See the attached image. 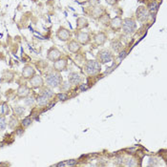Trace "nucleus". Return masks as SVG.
Listing matches in <instances>:
<instances>
[{
    "mask_svg": "<svg viewBox=\"0 0 167 167\" xmlns=\"http://www.w3.org/2000/svg\"><path fill=\"white\" fill-rule=\"evenodd\" d=\"M84 70L88 75L90 76L96 75L101 72V64L96 59H90L86 62L84 66Z\"/></svg>",
    "mask_w": 167,
    "mask_h": 167,
    "instance_id": "f257e3e1",
    "label": "nucleus"
},
{
    "mask_svg": "<svg viewBox=\"0 0 167 167\" xmlns=\"http://www.w3.org/2000/svg\"><path fill=\"white\" fill-rule=\"evenodd\" d=\"M63 82V77L60 73L58 72H53L51 74H49L46 77V84L53 89L58 88Z\"/></svg>",
    "mask_w": 167,
    "mask_h": 167,
    "instance_id": "f03ea898",
    "label": "nucleus"
},
{
    "mask_svg": "<svg viewBox=\"0 0 167 167\" xmlns=\"http://www.w3.org/2000/svg\"><path fill=\"white\" fill-rule=\"evenodd\" d=\"M121 29L124 34L126 35H132L136 30V22L134 18L126 17L122 19V26Z\"/></svg>",
    "mask_w": 167,
    "mask_h": 167,
    "instance_id": "7ed1b4c3",
    "label": "nucleus"
},
{
    "mask_svg": "<svg viewBox=\"0 0 167 167\" xmlns=\"http://www.w3.org/2000/svg\"><path fill=\"white\" fill-rule=\"evenodd\" d=\"M96 58H97L96 60L100 64H106L113 60L114 55L110 50H108V49H102V50H100L99 53H97Z\"/></svg>",
    "mask_w": 167,
    "mask_h": 167,
    "instance_id": "20e7f679",
    "label": "nucleus"
},
{
    "mask_svg": "<svg viewBox=\"0 0 167 167\" xmlns=\"http://www.w3.org/2000/svg\"><path fill=\"white\" fill-rule=\"evenodd\" d=\"M56 36L60 41H70L72 37V33L69 29L65 27H59L58 30L56 31Z\"/></svg>",
    "mask_w": 167,
    "mask_h": 167,
    "instance_id": "39448f33",
    "label": "nucleus"
},
{
    "mask_svg": "<svg viewBox=\"0 0 167 167\" xmlns=\"http://www.w3.org/2000/svg\"><path fill=\"white\" fill-rule=\"evenodd\" d=\"M149 12L146 7L140 6L136 11V18L141 22H145L149 18Z\"/></svg>",
    "mask_w": 167,
    "mask_h": 167,
    "instance_id": "423d86ee",
    "label": "nucleus"
},
{
    "mask_svg": "<svg viewBox=\"0 0 167 167\" xmlns=\"http://www.w3.org/2000/svg\"><path fill=\"white\" fill-rule=\"evenodd\" d=\"M67 65H68V61H67L66 58H61V57L58 58L57 60L54 61V64H53L54 71L61 73V72L66 70Z\"/></svg>",
    "mask_w": 167,
    "mask_h": 167,
    "instance_id": "0eeeda50",
    "label": "nucleus"
},
{
    "mask_svg": "<svg viewBox=\"0 0 167 167\" xmlns=\"http://www.w3.org/2000/svg\"><path fill=\"white\" fill-rule=\"evenodd\" d=\"M29 82H30V85L34 89H37V88H41L44 85V79L42 78L41 75H35L32 78L29 79Z\"/></svg>",
    "mask_w": 167,
    "mask_h": 167,
    "instance_id": "6e6552de",
    "label": "nucleus"
},
{
    "mask_svg": "<svg viewBox=\"0 0 167 167\" xmlns=\"http://www.w3.org/2000/svg\"><path fill=\"white\" fill-rule=\"evenodd\" d=\"M60 57H61V52L55 47H52L47 53V58L50 61L54 62V61L57 60L58 58H60Z\"/></svg>",
    "mask_w": 167,
    "mask_h": 167,
    "instance_id": "1a4fd4ad",
    "label": "nucleus"
},
{
    "mask_svg": "<svg viewBox=\"0 0 167 167\" xmlns=\"http://www.w3.org/2000/svg\"><path fill=\"white\" fill-rule=\"evenodd\" d=\"M121 26H122V18L120 16H116L114 18H111L109 27L112 29V31L117 32L121 30Z\"/></svg>",
    "mask_w": 167,
    "mask_h": 167,
    "instance_id": "9d476101",
    "label": "nucleus"
},
{
    "mask_svg": "<svg viewBox=\"0 0 167 167\" xmlns=\"http://www.w3.org/2000/svg\"><path fill=\"white\" fill-rule=\"evenodd\" d=\"M91 40L90 35L86 32H78L76 35V41L80 45H87Z\"/></svg>",
    "mask_w": 167,
    "mask_h": 167,
    "instance_id": "9b49d317",
    "label": "nucleus"
},
{
    "mask_svg": "<svg viewBox=\"0 0 167 167\" xmlns=\"http://www.w3.org/2000/svg\"><path fill=\"white\" fill-rule=\"evenodd\" d=\"M105 13V9L103 6L96 4L93 7L92 12H91V17H93L94 19H99L103 14Z\"/></svg>",
    "mask_w": 167,
    "mask_h": 167,
    "instance_id": "f8f14e48",
    "label": "nucleus"
},
{
    "mask_svg": "<svg viewBox=\"0 0 167 167\" xmlns=\"http://www.w3.org/2000/svg\"><path fill=\"white\" fill-rule=\"evenodd\" d=\"M35 75V69L32 65H25L22 70V76L25 79H30Z\"/></svg>",
    "mask_w": 167,
    "mask_h": 167,
    "instance_id": "ddd939ff",
    "label": "nucleus"
},
{
    "mask_svg": "<svg viewBox=\"0 0 167 167\" xmlns=\"http://www.w3.org/2000/svg\"><path fill=\"white\" fill-rule=\"evenodd\" d=\"M68 81L71 85H78L81 82V76L79 74L75 73V72L70 73L68 76Z\"/></svg>",
    "mask_w": 167,
    "mask_h": 167,
    "instance_id": "4468645a",
    "label": "nucleus"
},
{
    "mask_svg": "<svg viewBox=\"0 0 167 167\" xmlns=\"http://www.w3.org/2000/svg\"><path fill=\"white\" fill-rule=\"evenodd\" d=\"M146 8H147V10H148L149 14L155 16V15L157 14V13L159 12V9H160V2H159V1H157V0H154V1H151Z\"/></svg>",
    "mask_w": 167,
    "mask_h": 167,
    "instance_id": "2eb2a0df",
    "label": "nucleus"
},
{
    "mask_svg": "<svg viewBox=\"0 0 167 167\" xmlns=\"http://www.w3.org/2000/svg\"><path fill=\"white\" fill-rule=\"evenodd\" d=\"M94 40H95V43L97 46H102V45L105 44V42L107 40V35L104 32L97 33L94 37Z\"/></svg>",
    "mask_w": 167,
    "mask_h": 167,
    "instance_id": "dca6fc26",
    "label": "nucleus"
},
{
    "mask_svg": "<svg viewBox=\"0 0 167 167\" xmlns=\"http://www.w3.org/2000/svg\"><path fill=\"white\" fill-rule=\"evenodd\" d=\"M16 95L20 99H25V97H27L30 95V89H29V87L27 85H20L16 91Z\"/></svg>",
    "mask_w": 167,
    "mask_h": 167,
    "instance_id": "f3484780",
    "label": "nucleus"
},
{
    "mask_svg": "<svg viewBox=\"0 0 167 167\" xmlns=\"http://www.w3.org/2000/svg\"><path fill=\"white\" fill-rule=\"evenodd\" d=\"M68 50L69 52H71L72 54H76L79 52L80 48H81V45L78 43L76 40H70L68 43Z\"/></svg>",
    "mask_w": 167,
    "mask_h": 167,
    "instance_id": "a211bd4d",
    "label": "nucleus"
},
{
    "mask_svg": "<svg viewBox=\"0 0 167 167\" xmlns=\"http://www.w3.org/2000/svg\"><path fill=\"white\" fill-rule=\"evenodd\" d=\"M110 46H111V49L113 50V52H115L116 54H119L120 51H122L123 49H124V46H123L122 42L120 40H119V39H115V40H112Z\"/></svg>",
    "mask_w": 167,
    "mask_h": 167,
    "instance_id": "6ab92c4d",
    "label": "nucleus"
},
{
    "mask_svg": "<svg viewBox=\"0 0 167 167\" xmlns=\"http://www.w3.org/2000/svg\"><path fill=\"white\" fill-rule=\"evenodd\" d=\"M88 26H89V21L87 20V18L85 17H78L76 19V28L78 29V30H81V29H85L87 28Z\"/></svg>",
    "mask_w": 167,
    "mask_h": 167,
    "instance_id": "aec40b11",
    "label": "nucleus"
},
{
    "mask_svg": "<svg viewBox=\"0 0 167 167\" xmlns=\"http://www.w3.org/2000/svg\"><path fill=\"white\" fill-rule=\"evenodd\" d=\"M110 21H111V16L109 14L107 13H104L100 18H99V22L103 25V26H109L110 24Z\"/></svg>",
    "mask_w": 167,
    "mask_h": 167,
    "instance_id": "412c9836",
    "label": "nucleus"
},
{
    "mask_svg": "<svg viewBox=\"0 0 167 167\" xmlns=\"http://www.w3.org/2000/svg\"><path fill=\"white\" fill-rule=\"evenodd\" d=\"M49 101H50V100H49L48 97H46L45 96H43V95L38 96V97L36 99V103L39 106H47L49 104Z\"/></svg>",
    "mask_w": 167,
    "mask_h": 167,
    "instance_id": "4be33fe9",
    "label": "nucleus"
},
{
    "mask_svg": "<svg viewBox=\"0 0 167 167\" xmlns=\"http://www.w3.org/2000/svg\"><path fill=\"white\" fill-rule=\"evenodd\" d=\"M127 55H128V51L125 50V49H123L122 51H120L119 53V55H117V57H116V65H119L124 58L127 56Z\"/></svg>",
    "mask_w": 167,
    "mask_h": 167,
    "instance_id": "5701e85b",
    "label": "nucleus"
},
{
    "mask_svg": "<svg viewBox=\"0 0 167 167\" xmlns=\"http://www.w3.org/2000/svg\"><path fill=\"white\" fill-rule=\"evenodd\" d=\"M8 113H9V106H8V104L5 103V102L0 103V115L5 116V115H8Z\"/></svg>",
    "mask_w": 167,
    "mask_h": 167,
    "instance_id": "b1692460",
    "label": "nucleus"
},
{
    "mask_svg": "<svg viewBox=\"0 0 167 167\" xmlns=\"http://www.w3.org/2000/svg\"><path fill=\"white\" fill-rule=\"evenodd\" d=\"M14 112L16 116H22L25 113V108L22 106H15L14 107Z\"/></svg>",
    "mask_w": 167,
    "mask_h": 167,
    "instance_id": "393cba45",
    "label": "nucleus"
},
{
    "mask_svg": "<svg viewBox=\"0 0 167 167\" xmlns=\"http://www.w3.org/2000/svg\"><path fill=\"white\" fill-rule=\"evenodd\" d=\"M7 127V120L5 116H0V132L4 131Z\"/></svg>",
    "mask_w": 167,
    "mask_h": 167,
    "instance_id": "a878e982",
    "label": "nucleus"
},
{
    "mask_svg": "<svg viewBox=\"0 0 167 167\" xmlns=\"http://www.w3.org/2000/svg\"><path fill=\"white\" fill-rule=\"evenodd\" d=\"M41 95L45 96L46 97H48L49 100L52 99V97L54 96V92L51 90V89H48V88H45V89L41 92Z\"/></svg>",
    "mask_w": 167,
    "mask_h": 167,
    "instance_id": "bb28decb",
    "label": "nucleus"
},
{
    "mask_svg": "<svg viewBox=\"0 0 167 167\" xmlns=\"http://www.w3.org/2000/svg\"><path fill=\"white\" fill-rule=\"evenodd\" d=\"M32 122H33V120L31 119V117H25V119L21 121V125H22V127L23 128H27V127H29L31 124H32Z\"/></svg>",
    "mask_w": 167,
    "mask_h": 167,
    "instance_id": "cd10ccee",
    "label": "nucleus"
},
{
    "mask_svg": "<svg viewBox=\"0 0 167 167\" xmlns=\"http://www.w3.org/2000/svg\"><path fill=\"white\" fill-rule=\"evenodd\" d=\"M125 165H126V166H136V165H137V162H136V159H134V158H128V159H126V161H125Z\"/></svg>",
    "mask_w": 167,
    "mask_h": 167,
    "instance_id": "c85d7f7f",
    "label": "nucleus"
},
{
    "mask_svg": "<svg viewBox=\"0 0 167 167\" xmlns=\"http://www.w3.org/2000/svg\"><path fill=\"white\" fill-rule=\"evenodd\" d=\"M56 97H57V100H60V101H66V100H68V99H69L68 94H66V93H59V94H57V95H56Z\"/></svg>",
    "mask_w": 167,
    "mask_h": 167,
    "instance_id": "c756f323",
    "label": "nucleus"
},
{
    "mask_svg": "<svg viewBox=\"0 0 167 167\" xmlns=\"http://www.w3.org/2000/svg\"><path fill=\"white\" fill-rule=\"evenodd\" d=\"M77 163V161L76 160H69L66 161V166L69 165V166H74Z\"/></svg>",
    "mask_w": 167,
    "mask_h": 167,
    "instance_id": "7c9ffc66",
    "label": "nucleus"
},
{
    "mask_svg": "<svg viewBox=\"0 0 167 167\" xmlns=\"http://www.w3.org/2000/svg\"><path fill=\"white\" fill-rule=\"evenodd\" d=\"M88 89H89V87H88L87 84H80V85H79V90H80L81 92H85V91H87Z\"/></svg>",
    "mask_w": 167,
    "mask_h": 167,
    "instance_id": "2f4dec72",
    "label": "nucleus"
},
{
    "mask_svg": "<svg viewBox=\"0 0 167 167\" xmlns=\"http://www.w3.org/2000/svg\"><path fill=\"white\" fill-rule=\"evenodd\" d=\"M105 1H106V3H107L108 5H110V6H114V5H116V4L117 0H105Z\"/></svg>",
    "mask_w": 167,
    "mask_h": 167,
    "instance_id": "473e14b6",
    "label": "nucleus"
},
{
    "mask_svg": "<svg viewBox=\"0 0 167 167\" xmlns=\"http://www.w3.org/2000/svg\"><path fill=\"white\" fill-rule=\"evenodd\" d=\"M55 166H66V161H63V162H59L55 164Z\"/></svg>",
    "mask_w": 167,
    "mask_h": 167,
    "instance_id": "72a5a7b5",
    "label": "nucleus"
},
{
    "mask_svg": "<svg viewBox=\"0 0 167 167\" xmlns=\"http://www.w3.org/2000/svg\"><path fill=\"white\" fill-rule=\"evenodd\" d=\"M158 1H159V2H160V1H161V0H158Z\"/></svg>",
    "mask_w": 167,
    "mask_h": 167,
    "instance_id": "f704fd0d",
    "label": "nucleus"
}]
</instances>
